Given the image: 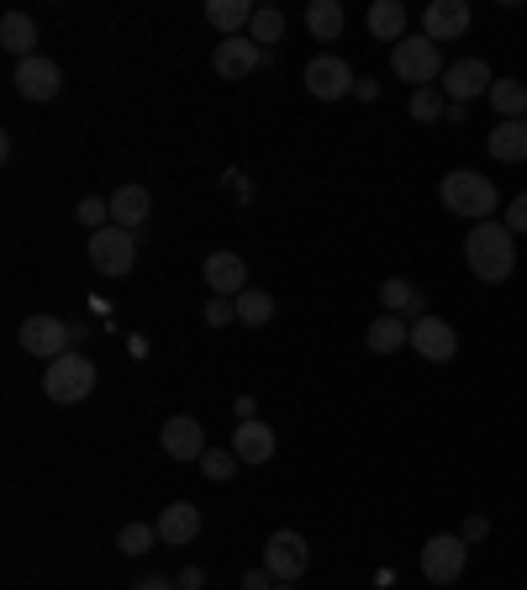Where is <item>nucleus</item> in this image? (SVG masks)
I'll return each mask as SVG.
<instances>
[{"label": "nucleus", "mask_w": 527, "mask_h": 590, "mask_svg": "<svg viewBox=\"0 0 527 590\" xmlns=\"http://www.w3.org/2000/svg\"><path fill=\"white\" fill-rule=\"evenodd\" d=\"M465 259H469V274L485 280V285H501L512 280L517 269V237L506 222H475L465 237Z\"/></svg>", "instance_id": "1"}, {"label": "nucleus", "mask_w": 527, "mask_h": 590, "mask_svg": "<svg viewBox=\"0 0 527 590\" xmlns=\"http://www.w3.org/2000/svg\"><path fill=\"white\" fill-rule=\"evenodd\" d=\"M438 196H443V206L454 211V216H465V222H496V185L485 175H475V169L443 175Z\"/></svg>", "instance_id": "2"}, {"label": "nucleus", "mask_w": 527, "mask_h": 590, "mask_svg": "<svg viewBox=\"0 0 527 590\" xmlns=\"http://www.w3.org/2000/svg\"><path fill=\"white\" fill-rule=\"evenodd\" d=\"M390 69H396V80H407V85H417V90H428L433 80H443V54H438V43L433 37H401L396 48H390Z\"/></svg>", "instance_id": "3"}, {"label": "nucleus", "mask_w": 527, "mask_h": 590, "mask_svg": "<svg viewBox=\"0 0 527 590\" xmlns=\"http://www.w3.org/2000/svg\"><path fill=\"white\" fill-rule=\"evenodd\" d=\"M90 390H95V364H90L85 354H63V358H54V364L43 369V396L59 401V406L85 401Z\"/></svg>", "instance_id": "4"}, {"label": "nucleus", "mask_w": 527, "mask_h": 590, "mask_svg": "<svg viewBox=\"0 0 527 590\" xmlns=\"http://www.w3.org/2000/svg\"><path fill=\"white\" fill-rule=\"evenodd\" d=\"M85 253L101 274L121 280V274H132V264H138V233H127V227H101V233H90Z\"/></svg>", "instance_id": "5"}, {"label": "nucleus", "mask_w": 527, "mask_h": 590, "mask_svg": "<svg viewBox=\"0 0 527 590\" xmlns=\"http://www.w3.org/2000/svg\"><path fill=\"white\" fill-rule=\"evenodd\" d=\"M22 349H27L32 358H63V354H74V327L69 322H59V317H48V311H37V317H27L22 322Z\"/></svg>", "instance_id": "6"}, {"label": "nucleus", "mask_w": 527, "mask_h": 590, "mask_svg": "<svg viewBox=\"0 0 527 590\" xmlns=\"http://www.w3.org/2000/svg\"><path fill=\"white\" fill-rule=\"evenodd\" d=\"M306 564H312V548H306V538L291 528L269 532V543H264V569L280 580V586H291L306 575Z\"/></svg>", "instance_id": "7"}, {"label": "nucleus", "mask_w": 527, "mask_h": 590, "mask_svg": "<svg viewBox=\"0 0 527 590\" xmlns=\"http://www.w3.org/2000/svg\"><path fill=\"white\" fill-rule=\"evenodd\" d=\"M465 564H469V543L454 538V532H438V538L422 543V575H428L433 586H454V580L465 575Z\"/></svg>", "instance_id": "8"}, {"label": "nucleus", "mask_w": 527, "mask_h": 590, "mask_svg": "<svg viewBox=\"0 0 527 590\" xmlns=\"http://www.w3.org/2000/svg\"><path fill=\"white\" fill-rule=\"evenodd\" d=\"M264 63H269V48H259L248 32H243V37H222L216 54H211V69H216L222 80H233V85L237 80H248L254 69H264Z\"/></svg>", "instance_id": "9"}, {"label": "nucleus", "mask_w": 527, "mask_h": 590, "mask_svg": "<svg viewBox=\"0 0 527 590\" xmlns=\"http://www.w3.org/2000/svg\"><path fill=\"white\" fill-rule=\"evenodd\" d=\"M491 85H496V80H491V63H485V59H459V63H448V69H443V85L438 90L454 101V106H469L475 95H491Z\"/></svg>", "instance_id": "10"}, {"label": "nucleus", "mask_w": 527, "mask_h": 590, "mask_svg": "<svg viewBox=\"0 0 527 590\" xmlns=\"http://www.w3.org/2000/svg\"><path fill=\"white\" fill-rule=\"evenodd\" d=\"M353 69L338 54H317V59L306 63V90L317 95V101H343V95H353Z\"/></svg>", "instance_id": "11"}, {"label": "nucleus", "mask_w": 527, "mask_h": 590, "mask_svg": "<svg viewBox=\"0 0 527 590\" xmlns=\"http://www.w3.org/2000/svg\"><path fill=\"white\" fill-rule=\"evenodd\" d=\"M201 280H206V291L211 295H243L248 291V264H243V253H206V264H201Z\"/></svg>", "instance_id": "12"}, {"label": "nucleus", "mask_w": 527, "mask_h": 590, "mask_svg": "<svg viewBox=\"0 0 527 590\" xmlns=\"http://www.w3.org/2000/svg\"><path fill=\"white\" fill-rule=\"evenodd\" d=\"M411 349L428 364H448V358L459 354V338H454V327L443 322V317H417L411 322Z\"/></svg>", "instance_id": "13"}, {"label": "nucleus", "mask_w": 527, "mask_h": 590, "mask_svg": "<svg viewBox=\"0 0 527 590\" xmlns=\"http://www.w3.org/2000/svg\"><path fill=\"white\" fill-rule=\"evenodd\" d=\"M159 448H164L175 464H190V459H201L206 453V427L196 422V416H169L164 433H159Z\"/></svg>", "instance_id": "14"}, {"label": "nucleus", "mask_w": 527, "mask_h": 590, "mask_svg": "<svg viewBox=\"0 0 527 590\" xmlns=\"http://www.w3.org/2000/svg\"><path fill=\"white\" fill-rule=\"evenodd\" d=\"M196 538H201V506L175 502V506L159 511V543H164V548H190Z\"/></svg>", "instance_id": "15"}, {"label": "nucleus", "mask_w": 527, "mask_h": 590, "mask_svg": "<svg viewBox=\"0 0 527 590\" xmlns=\"http://www.w3.org/2000/svg\"><path fill=\"white\" fill-rule=\"evenodd\" d=\"M63 85V69L54 59H43V54H32V59L16 63V90L27 95V101H54Z\"/></svg>", "instance_id": "16"}, {"label": "nucleus", "mask_w": 527, "mask_h": 590, "mask_svg": "<svg viewBox=\"0 0 527 590\" xmlns=\"http://www.w3.org/2000/svg\"><path fill=\"white\" fill-rule=\"evenodd\" d=\"M465 32H469L465 0H433V5L422 11V37H433V43H454V37H465Z\"/></svg>", "instance_id": "17"}, {"label": "nucleus", "mask_w": 527, "mask_h": 590, "mask_svg": "<svg viewBox=\"0 0 527 590\" xmlns=\"http://www.w3.org/2000/svg\"><path fill=\"white\" fill-rule=\"evenodd\" d=\"M233 453L243 464H269V459H274V427H269V422H237Z\"/></svg>", "instance_id": "18"}, {"label": "nucleus", "mask_w": 527, "mask_h": 590, "mask_svg": "<svg viewBox=\"0 0 527 590\" xmlns=\"http://www.w3.org/2000/svg\"><path fill=\"white\" fill-rule=\"evenodd\" d=\"M254 11H259L254 0H211L206 5V22L222 32V37H243V32L254 27Z\"/></svg>", "instance_id": "19"}, {"label": "nucleus", "mask_w": 527, "mask_h": 590, "mask_svg": "<svg viewBox=\"0 0 527 590\" xmlns=\"http://www.w3.org/2000/svg\"><path fill=\"white\" fill-rule=\"evenodd\" d=\"M148 211H153V201H148L143 185H121L117 196H112V227H127V233H138L148 222Z\"/></svg>", "instance_id": "20"}, {"label": "nucleus", "mask_w": 527, "mask_h": 590, "mask_svg": "<svg viewBox=\"0 0 527 590\" xmlns=\"http://www.w3.org/2000/svg\"><path fill=\"white\" fill-rule=\"evenodd\" d=\"M364 22H370V37H380V43L396 48V43L407 37V5H401V0H375Z\"/></svg>", "instance_id": "21"}, {"label": "nucleus", "mask_w": 527, "mask_h": 590, "mask_svg": "<svg viewBox=\"0 0 527 590\" xmlns=\"http://www.w3.org/2000/svg\"><path fill=\"white\" fill-rule=\"evenodd\" d=\"M0 48L16 54V59H32V54H37V22H32L27 11H5V22H0Z\"/></svg>", "instance_id": "22"}, {"label": "nucleus", "mask_w": 527, "mask_h": 590, "mask_svg": "<svg viewBox=\"0 0 527 590\" xmlns=\"http://www.w3.org/2000/svg\"><path fill=\"white\" fill-rule=\"evenodd\" d=\"M364 343H370V354H396V349H407L411 343V322L407 317H375L370 322V332H364Z\"/></svg>", "instance_id": "23"}, {"label": "nucleus", "mask_w": 527, "mask_h": 590, "mask_svg": "<svg viewBox=\"0 0 527 590\" xmlns=\"http://www.w3.org/2000/svg\"><path fill=\"white\" fill-rule=\"evenodd\" d=\"M485 148H491V158H501V164H523L527 158V121H501V127H491Z\"/></svg>", "instance_id": "24"}, {"label": "nucleus", "mask_w": 527, "mask_h": 590, "mask_svg": "<svg viewBox=\"0 0 527 590\" xmlns=\"http://www.w3.org/2000/svg\"><path fill=\"white\" fill-rule=\"evenodd\" d=\"M380 300H385V311H390V317H411V322H417V317H428V311H422V291H417L411 280H385Z\"/></svg>", "instance_id": "25"}, {"label": "nucleus", "mask_w": 527, "mask_h": 590, "mask_svg": "<svg viewBox=\"0 0 527 590\" xmlns=\"http://www.w3.org/2000/svg\"><path fill=\"white\" fill-rule=\"evenodd\" d=\"M306 27H312L317 43H332V37L343 32V5H338V0H312V5H306Z\"/></svg>", "instance_id": "26"}, {"label": "nucleus", "mask_w": 527, "mask_h": 590, "mask_svg": "<svg viewBox=\"0 0 527 590\" xmlns=\"http://www.w3.org/2000/svg\"><path fill=\"white\" fill-rule=\"evenodd\" d=\"M491 106L501 111V121H527V85L523 80H496L491 85Z\"/></svg>", "instance_id": "27"}, {"label": "nucleus", "mask_w": 527, "mask_h": 590, "mask_svg": "<svg viewBox=\"0 0 527 590\" xmlns=\"http://www.w3.org/2000/svg\"><path fill=\"white\" fill-rule=\"evenodd\" d=\"M269 317H274V295L269 291H254V285H248V291L237 295V322L243 327H264Z\"/></svg>", "instance_id": "28"}, {"label": "nucleus", "mask_w": 527, "mask_h": 590, "mask_svg": "<svg viewBox=\"0 0 527 590\" xmlns=\"http://www.w3.org/2000/svg\"><path fill=\"white\" fill-rule=\"evenodd\" d=\"M248 37H254L259 48L280 43V37H285V11H280V5H259V11H254V27H248Z\"/></svg>", "instance_id": "29"}, {"label": "nucleus", "mask_w": 527, "mask_h": 590, "mask_svg": "<svg viewBox=\"0 0 527 590\" xmlns=\"http://www.w3.org/2000/svg\"><path fill=\"white\" fill-rule=\"evenodd\" d=\"M153 543H159V528H153V522H127V528L117 532V548H121V554H132V559L148 554Z\"/></svg>", "instance_id": "30"}, {"label": "nucleus", "mask_w": 527, "mask_h": 590, "mask_svg": "<svg viewBox=\"0 0 527 590\" xmlns=\"http://www.w3.org/2000/svg\"><path fill=\"white\" fill-rule=\"evenodd\" d=\"M411 117H417V121H438V117H448V95H443L438 85L411 90Z\"/></svg>", "instance_id": "31"}, {"label": "nucleus", "mask_w": 527, "mask_h": 590, "mask_svg": "<svg viewBox=\"0 0 527 590\" xmlns=\"http://www.w3.org/2000/svg\"><path fill=\"white\" fill-rule=\"evenodd\" d=\"M237 464H243V459H237L233 448H206V453H201V474H206V480H216V485H222V480H233Z\"/></svg>", "instance_id": "32"}, {"label": "nucleus", "mask_w": 527, "mask_h": 590, "mask_svg": "<svg viewBox=\"0 0 527 590\" xmlns=\"http://www.w3.org/2000/svg\"><path fill=\"white\" fill-rule=\"evenodd\" d=\"M74 222H80V227H90V233L112 227V201H95V196H85V201H80V211H74Z\"/></svg>", "instance_id": "33"}, {"label": "nucleus", "mask_w": 527, "mask_h": 590, "mask_svg": "<svg viewBox=\"0 0 527 590\" xmlns=\"http://www.w3.org/2000/svg\"><path fill=\"white\" fill-rule=\"evenodd\" d=\"M233 317H237L233 295H211V300H206V327H227Z\"/></svg>", "instance_id": "34"}, {"label": "nucleus", "mask_w": 527, "mask_h": 590, "mask_svg": "<svg viewBox=\"0 0 527 590\" xmlns=\"http://www.w3.org/2000/svg\"><path fill=\"white\" fill-rule=\"evenodd\" d=\"M501 222L512 227V237L527 233V190H523V196H512V206H506V216H501Z\"/></svg>", "instance_id": "35"}, {"label": "nucleus", "mask_w": 527, "mask_h": 590, "mask_svg": "<svg viewBox=\"0 0 527 590\" xmlns=\"http://www.w3.org/2000/svg\"><path fill=\"white\" fill-rule=\"evenodd\" d=\"M274 586H280V580H274L269 569H248V575H243V590H274Z\"/></svg>", "instance_id": "36"}, {"label": "nucleus", "mask_w": 527, "mask_h": 590, "mask_svg": "<svg viewBox=\"0 0 527 590\" xmlns=\"http://www.w3.org/2000/svg\"><path fill=\"white\" fill-rule=\"evenodd\" d=\"M459 538H465V543H480V538H491V522H485V517H469Z\"/></svg>", "instance_id": "37"}, {"label": "nucleus", "mask_w": 527, "mask_h": 590, "mask_svg": "<svg viewBox=\"0 0 527 590\" xmlns=\"http://www.w3.org/2000/svg\"><path fill=\"white\" fill-rule=\"evenodd\" d=\"M138 590H175V580H164V575H148V580H138Z\"/></svg>", "instance_id": "38"}, {"label": "nucleus", "mask_w": 527, "mask_h": 590, "mask_svg": "<svg viewBox=\"0 0 527 590\" xmlns=\"http://www.w3.org/2000/svg\"><path fill=\"white\" fill-rule=\"evenodd\" d=\"M201 580H206V575H201V569H196V564H190V569L179 575V586H185V590H201Z\"/></svg>", "instance_id": "39"}, {"label": "nucleus", "mask_w": 527, "mask_h": 590, "mask_svg": "<svg viewBox=\"0 0 527 590\" xmlns=\"http://www.w3.org/2000/svg\"><path fill=\"white\" fill-rule=\"evenodd\" d=\"M353 95H359V101H375V95H380V85H375V80H359V85H353Z\"/></svg>", "instance_id": "40"}, {"label": "nucleus", "mask_w": 527, "mask_h": 590, "mask_svg": "<svg viewBox=\"0 0 527 590\" xmlns=\"http://www.w3.org/2000/svg\"><path fill=\"white\" fill-rule=\"evenodd\" d=\"M274 590H291V586H274Z\"/></svg>", "instance_id": "41"}]
</instances>
